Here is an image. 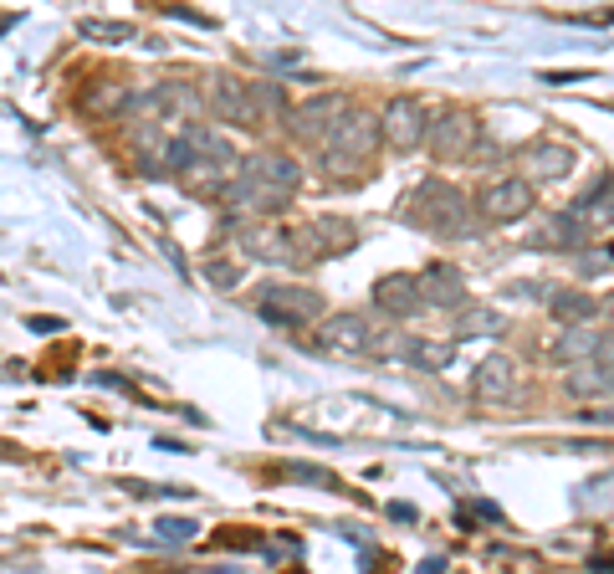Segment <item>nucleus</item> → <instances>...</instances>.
I'll list each match as a JSON object with an SVG mask.
<instances>
[{"label": "nucleus", "instance_id": "f257e3e1", "mask_svg": "<svg viewBox=\"0 0 614 574\" xmlns=\"http://www.w3.org/2000/svg\"><path fill=\"white\" fill-rule=\"evenodd\" d=\"M298 186H302L298 159H287L277 150H262V154H251V159H241V169L220 190V201L231 205L236 216H277L298 195Z\"/></svg>", "mask_w": 614, "mask_h": 574}, {"label": "nucleus", "instance_id": "f03ea898", "mask_svg": "<svg viewBox=\"0 0 614 574\" xmlns=\"http://www.w3.org/2000/svg\"><path fill=\"white\" fill-rule=\"evenodd\" d=\"M236 169H241V159H236L231 139L216 134V129H180L165 144V175H184L190 186L226 190Z\"/></svg>", "mask_w": 614, "mask_h": 574}, {"label": "nucleus", "instance_id": "7ed1b4c3", "mask_svg": "<svg viewBox=\"0 0 614 574\" xmlns=\"http://www.w3.org/2000/svg\"><path fill=\"white\" fill-rule=\"evenodd\" d=\"M405 211H410V220L431 226V231H441V237H456V231H466V220H471L466 195L456 186H446V180H425V186L410 195Z\"/></svg>", "mask_w": 614, "mask_h": 574}, {"label": "nucleus", "instance_id": "20e7f679", "mask_svg": "<svg viewBox=\"0 0 614 574\" xmlns=\"http://www.w3.org/2000/svg\"><path fill=\"white\" fill-rule=\"evenodd\" d=\"M374 144H380V129H374V119H364V113H349V119L338 123L317 150H323V169L328 175H349L353 165H364L369 154H374Z\"/></svg>", "mask_w": 614, "mask_h": 574}, {"label": "nucleus", "instance_id": "39448f33", "mask_svg": "<svg viewBox=\"0 0 614 574\" xmlns=\"http://www.w3.org/2000/svg\"><path fill=\"white\" fill-rule=\"evenodd\" d=\"M262 319L277 323V328H302L308 319L323 313V298H317L313 287H292V283H272L262 287Z\"/></svg>", "mask_w": 614, "mask_h": 574}, {"label": "nucleus", "instance_id": "423d86ee", "mask_svg": "<svg viewBox=\"0 0 614 574\" xmlns=\"http://www.w3.org/2000/svg\"><path fill=\"white\" fill-rule=\"evenodd\" d=\"M353 108L344 93H317V98L298 103V108H287V123H292V134L308 139V144H323V139L338 129V123L349 119Z\"/></svg>", "mask_w": 614, "mask_h": 574}, {"label": "nucleus", "instance_id": "0eeeda50", "mask_svg": "<svg viewBox=\"0 0 614 574\" xmlns=\"http://www.w3.org/2000/svg\"><path fill=\"white\" fill-rule=\"evenodd\" d=\"M353 241H359L353 220L317 216V220H308V231H298V237H292V247H298V256H338V252H349Z\"/></svg>", "mask_w": 614, "mask_h": 574}, {"label": "nucleus", "instance_id": "6e6552de", "mask_svg": "<svg viewBox=\"0 0 614 574\" xmlns=\"http://www.w3.org/2000/svg\"><path fill=\"white\" fill-rule=\"evenodd\" d=\"M425 139H431L435 159H461V154H471V144H477V119L461 113V108H450V113H441V119L425 129Z\"/></svg>", "mask_w": 614, "mask_h": 574}, {"label": "nucleus", "instance_id": "1a4fd4ad", "mask_svg": "<svg viewBox=\"0 0 614 574\" xmlns=\"http://www.w3.org/2000/svg\"><path fill=\"white\" fill-rule=\"evenodd\" d=\"M425 129H431V119H425V108L416 98H389V108H384V119H380V134L395 150H416L420 139H425Z\"/></svg>", "mask_w": 614, "mask_h": 574}, {"label": "nucleus", "instance_id": "9d476101", "mask_svg": "<svg viewBox=\"0 0 614 574\" xmlns=\"http://www.w3.org/2000/svg\"><path fill=\"white\" fill-rule=\"evenodd\" d=\"M482 211L492 220H517L532 211V186L522 180V175H502V180H492V186L482 190Z\"/></svg>", "mask_w": 614, "mask_h": 574}, {"label": "nucleus", "instance_id": "9b49d317", "mask_svg": "<svg viewBox=\"0 0 614 574\" xmlns=\"http://www.w3.org/2000/svg\"><path fill=\"white\" fill-rule=\"evenodd\" d=\"M205 103H210V108H216L226 123H236V129H251V123H256L251 87L236 83V77H210V87H205Z\"/></svg>", "mask_w": 614, "mask_h": 574}, {"label": "nucleus", "instance_id": "f8f14e48", "mask_svg": "<svg viewBox=\"0 0 614 574\" xmlns=\"http://www.w3.org/2000/svg\"><path fill=\"white\" fill-rule=\"evenodd\" d=\"M317 349L323 355H364L374 349V338H369V323L344 313V319H328L323 323V334H317Z\"/></svg>", "mask_w": 614, "mask_h": 574}, {"label": "nucleus", "instance_id": "ddd939ff", "mask_svg": "<svg viewBox=\"0 0 614 574\" xmlns=\"http://www.w3.org/2000/svg\"><path fill=\"white\" fill-rule=\"evenodd\" d=\"M416 283H420V303H431V308H461L466 303V283L456 267H431V272H420Z\"/></svg>", "mask_w": 614, "mask_h": 574}, {"label": "nucleus", "instance_id": "4468645a", "mask_svg": "<svg viewBox=\"0 0 614 574\" xmlns=\"http://www.w3.org/2000/svg\"><path fill=\"white\" fill-rule=\"evenodd\" d=\"M374 303L389 313V319H410V313H420V283L416 277H405V272H395V277H384L380 287H374Z\"/></svg>", "mask_w": 614, "mask_h": 574}, {"label": "nucleus", "instance_id": "2eb2a0df", "mask_svg": "<svg viewBox=\"0 0 614 574\" xmlns=\"http://www.w3.org/2000/svg\"><path fill=\"white\" fill-rule=\"evenodd\" d=\"M522 169L538 175V180H564L568 169H574V154L564 144H553V139H532L528 150H522Z\"/></svg>", "mask_w": 614, "mask_h": 574}, {"label": "nucleus", "instance_id": "dca6fc26", "mask_svg": "<svg viewBox=\"0 0 614 574\" xmlns=\"http://www.w3.org/2000/svg\"><path fill=\"white\" fill-rule=\"evenodd\" d=\"M517 385V364L507 355H492L477 364V380H471V390L482 395V400H507Z\"/></svg>", "mask_w": 614, "mask_h": 574}, {"label": "nucleus", "instance_id": "f3484780", "mask_svg": "<svg viewBox=\"0 0 614 574\" xmlns=\"http://www.w3.org/2000/svg\"><path fill=\"white\" fill-rule=\"evenodd\" d=\"M604 344H610V338L604 334H594V328H568L564 338H558V344H553V359H564V364H574V359H604Z\"/></svg>", "mask_w": 614, "mask_h": 574}, {"label": "nucleus", "instance_id": "a211bd4d", "mask_svg": "<svg viewBox=\"0 0 614 574\" xmlns=\"http://www.w3.org/2000/svg\"><path fill=\"white\" fill-rule=\"evenodd\" d=\"M549 308H553V313H558V319H564V323H574V328H583V323H589V319H594V292H553V298H549Z\"/></svg>", "mask_w": 614, "mask_h": 574}, {"label": "nucleus", "instance_id": "6ab92c4d", "mask_svg": "<svg viewBox=\"0 0 614 574\" xmlns=\"http://www.w3.org/2000/svg\"><path fill=\"white\" fill-rule=\"evenodd\" d=\"M589 237V226H583V216L568 205V211H558V216L549 220V231H543V241L549 247H579V241Z\"/></svg>", "mask_w": 614, "mask_h": 574}, {"label": "nucleus", "instance_id": "aec40b11", "mask_svg": "<svg viewBox=\"0 0 614 574\" xmlns=\"http://www.w3.org/2000/svg\"><path fill=\"white\" fill-rule=\"evenodd\" d=\"M568 390H574V395H583V400H589V395H594V400H604V395H614V370H610V364H583V370L568 380Z\"/></svg>", "mask_w": 614, "mask_h": 574}, {"label": "nucleus", "instance_id": "412c9836", "mask_svg": "<svg viewBox=\"0 0 614 574\" xmlns=\"http://www.w3.org/2000/svg\"><path fill=\"white\" fill-rule=\"evenodd\" d=\"M502 328V313H492V308H471V313H461V323H456V334L461 338H486Z\"/></svg>", "mask_w": 614, "mask_h": 574}, {"label": "nucleus", "instance_id": "4be33fe9", "mask_svg": "<svg viewBox=\"0 0 614 574\" xmlns=\"http://www.w3.org/2000/svg\"><path fill=\"white\" fill-rule=\"evenodd\" d=\"M405 355H410V359H420V364H431V370H441V364H446V359H450V344H410Z\"/></svg>", "mask_w": 614, "mask_h": 574}, {"label": "nucleus", "instance_id": "5701e85b", "mask_svg": "<svg viewBox=\"0 0 614 574\" xmlns=\"http://www.w3.org/2000/svg\"><path fill=\"white\" fill-rule=\"evenodd\" d=\"M87 36H103V41H129V26H113V21H87Z\"/></svg>", "mask_w": 614, "mask_h": 574}, {"label": "nucleus", "instance_id": "b1692460", "mask_svg": "<svg viewBox=\"0 0 614 574\" xmlns=\"http://www.w3.org/2000/svg\"><path fill=\"white\" fill-rule=\"evenodd\" d=\"M159 534L165 539H195V524L190 518H159Z\"/></svg>", "mask_w": 614, "mask_h": 574}, {"label": "nucleus", "instance_id": "393cba45", "mask_svg": "<svg viewBox=\"0 0 614 574\" xmlns=\"http://www.w3.org/2000/svg\"><path fill=\"white\" fill-rule=\"evenodd\" d=\"M594 226H614V195L594 205Z\"/></svg>", "mask_w": 614, "mask_h": 574}]
</instances>
